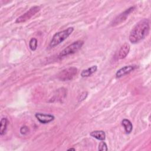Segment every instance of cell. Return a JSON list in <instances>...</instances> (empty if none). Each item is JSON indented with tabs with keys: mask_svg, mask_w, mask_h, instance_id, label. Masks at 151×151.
I'll list each match as a JSON object with an SVG mask.
<instances>
[{
	"mask_svg": "<svg viewBox=\"0 0 151 151\" xmlns=\"http://www.w3.org/2000/svg\"><path fill=\"white\" fill-rule=\"evenodd\" d=\"M149 29L150 25L148 19H143L140 21L130 31L129 37L130 41L133 44L139 42L147 35Z\"/></svg>",
	"mask_w": 151,
	"mask_h": 151,
	"instance_id": "obj_1",
	"label": "cell"
},
{
	"mask_svg": "<svg viewBox=\"0 0 151 151\" xmlns=\"http://www.w3.org/2000/svg\"><path fill=\"white\" fill-rule=\"evenodd\" d=\"M74 28L73 27H69L67 28L66 29H64L63 31L58 32L55 33L50 43V47L52 48L54 47L58 44H60L61 42H62L63 41H64L65 39H67L73 32Z\"/></svg>",
	"mask_w": 151,
	"mask_h": 151,
	"instance_id": "obj_2",
	"label": "cell"
},
{
	"mask_svg": "<svg viewBox=\"0 0 151 151\" xmlns=\"http://www.w3.org/2000/svg\"><path fill=\"white\" fill-rule=\"evenodd\" d=\"M78 70L74 67H70L65 68L61 71L57 75V77L61 81H69L74 78V77L77 74Z\"/></svg>",
	"mask_w": 151,
	"mask_h": 151,
	"instance_id": "obj_3",
	"label": "cell"
},
{
	"mask_svg": "<svg viewBox=\"0 0 151 151\" xmlns=\"http://www.w3.org/2000/svg\"><path fill=\"white\" fill-rule=\"evenodd\" d=\"M83 44H84V42L81 40H78L73 42L72 44L67 46L66 48H65L60 53L59 57H62L67 56L76 52L81 48Z\"/></svg>",
	"mask_w": 151,
	"mask_h": 151,
	"instance_id": "obj_4",
	"label": "cell"
},
{
	"mask_svg": "<svg viewBox=\"0 0 151 151\" xmlns=\"http://www.w3.org/2000/svg\"><path fill=\"white\" fill-rule=\"evenodd\" d=\"M40 10V6H34L31 7L28 11H27L23 15L19 17L15 21L16 23H22L29 19L35 14H37Z\"/></svg>",
	"mask_w": 151,
	"mask_h": 151,
	"instance_id": "obj_5",
	"label": "cell"
},
{
	"mask_svg": "<svg viewBox=\"0 0 151 151\" xmlns=\"http://www.w3.org/2000/svg\"><path fill=\"white\" fill-rule=\"evenodd\" d=\"M135 8V6H131L129 8L126 9L124 12H123L122 13H121L120 14H119V15H117L114 20H113V21L111 22V25L112 26H115L117 25L118 24H120V23L123 22V21H124L126 18H127V17L129 16V15L134 11Z\"/></svg>",
	"mask_w": 151,
	"mask_h": 151,
	"instance_id": "obj_6",
	"label": "cell"
},
{
	"mask_svg": "<svg viewBox=\"0 0 151 151\" xmlns=\"http://www.w3.org/2000/svg\"><path fill=\"white\" fill-rule=\"evenodd\" d=\"M35 116L37 119V120L41 123H42V124L48 123L52 122L54 119V116L49 114L37 113L35 114Z\"/></svg>",
	"mask_w": 151,
	"mask_h": 151,
	"instance_id": "obj_7",
	"label": "cell"
},
{
	"mask_svg": "<svg viewBox=\"0 0 151 151\" xmlns=\"http://www.w3.org/2000/svg\"><path fill=\"white\" fill-rule=\"evenodd\" d=\"M134 68H135V66H134V65L124 66V67L121 68L120 69H119V70H117V71L116 73V76L117 78L122 77L130 73V72H132L133 70H134Z\"/></svg>",
	"mask_w": 151,
	"mask_h": 151,
	"instance_id": "obj_8",
	"label": "cell"
},
{
	"mask_svg": "<svg viewBox=\"0 0 151 151\" xmlns=\"http://www.w3.org/2000/svg\"><path fill=\"white\" fill-rule=\"evenodd\" d=\"M130 51V45L128 43L125 42L120 47L119 52L117 57L119 59H123L124 58L127 54H129Z\"/></svg>",
	"mask_w": 151,
	"mask_h": 151,
	"instance_id": "obj_9",
	"label": "cell"
},
{
	"mask_svg": "<svg viewBox=\"0 0 151 151\" xmlns=\"http://www.w3.org/2000/svg\"><path fill=\"white\" fill-rule=\"evenodd\" d=\"M90 136L99 140H104L106 138V133L103 130H94L90 133Z\"/></svg>",
	"mask_w": 151,
	"mask_h": 151,
	"instance_id": "obj_10",
	"label": "cell"
},
{
	"mask_svg": "<svg viewBox=\"0 0 151 151\" xmlns=\"http://www.w3.org/2000/svg\"><path fill=\"white\" fill-rule=\"evenodd\" d=\"M97 70V65H93L92 67L86 69L84 70L81 73V76L82 77H87L90 76L91 74H93L94 73H95Z\"/></svg>",
	"mask_w": 151,
	"mask_h": 151,
	"instance_id": "obj_11",
	"label": "cell"
},
{
	"mask_svg": "<svg viewBox=\"0 0 151 151\" xmlns=\"http://www.w3.org/2000/svg\"><path fill=\"white\" fill-rule=\"evenodd\" d=\"M122 124L123 126L124 127L126 133L127 134L130 133L133 129V125H132V123H131V122L128 119H124L122 120Z\"/></svg>",
	"mask_w": 151,
	"mask_h": 151,
	"instance_id": "obj_12",
	"label": "cell"
},
{
	"mask_svg": "<svg viewBox=\"0 0 151 151\" xmlns=\"http://www.w3.org/2000/svg\"><path fill=\"white\" fill-rule=\"evenodd\" d=\"M8 124V121L7 119L5 117L2 118L0 122V134L1 136L5 134L7 129Z\"/></svg>",
	"mask_w": 151,
	"mask_h": 151,
	"instance_id": "obj_13",
	"label": "cell"
},
{
	"mask_svg": "<svg viewBox=\"0 0 151 151\" xmlns=\"http://www.w3.org/2000/svg\"><path fill=\"white\" fill-rule=\"evenodd\" d=\"M29 47L32 51L36 50L37 48V40L35 38H32L29 42Z\"/></svg>",
	"mask_w": 151,
	"mask_h": 151,
	"instance_id": "obj_14",
	"label": "cell"
},
{
	"mask_svg": "<svg viewBox=\"0 0 151 151\" xmlns=\"http://www.w3.org/2000/svg\"><path fill=\"white\" fill-rule=\"evenodd\" d=\"M98 149L100 151H107L108 150L107 146L106 143L104 142H103V140H101V142L99 143Z\"/></svg>",
	"mask_w": 151,
	"mask_h": 151,
	"instance_id": "obj_15",
	"label": "cell"
},
{
	"mask_svg": "<svg viewBox=\"0 0 151 151\" xmlns=\"http://www.w3.org/2000/svg\"><path fill=\"white\" fill-rule=\"evenodd\" d=\"M28 132H29V128L27 126H24L21 127V129H20V133L22 134H26Z\"/></svg>",
	"mask_w": 151,
	"mask_h": 151,
	"instance_id": "obj_16",
	"label": "cell"
},
{
	"mask_svg": "<svg viewBox=\"0 0 151 151\" xmlns=\"http://www.w3.org/2000/svg\"><path fill=\"white\" fill-rule=\"evenodd\" d=\"M76 149L74 148H70V149H68V150H75Z\"/></svg>",
	"mask_w": 151,
	"mask_h": 151,
	"instance_id": "obj_17",
	"label": "cell"
}]
</instances>
